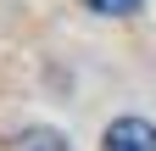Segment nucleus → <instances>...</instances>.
Instances as JSON below:
<instances>
[{"instance_id": "f03ea898", "label": "nucleus", "mask_w": 156, "mask_h": 151, "mask_svg": "<svg viewBox=\"0 0 156 151\" xmlns=\"http://www.w3.org/2000/svg\"><path fill=\"white\" fill-rule=\"evenodd\" d=\"M17 151H67V140H62V134H50V129H28Z\"/></svg>"}, {"instance_id": "f257e3e1", "label": "nucleus", "mask_w": 156, "mask_h": 151, "mask_svg": "<svg viewBox=\"0 0 156 151\" xmlns=\"http://www.w3.org/2000/svg\"><path fill=\"white\" fill-rule=\"evenodd\" d=\"M101 151H156V123L151 118H112L106 134H101Z\"/></svg>"}, {"instance_id": "7ed1b4c3", "label": "nucleus", "mask_w": 156, "mask_h": 151, "mask_svg": "<svg viewBox=\"0 0 156 151\" xmlns=\"http://www.w3.org/2000/svg\"><path fill=\"white\" fill-rule=\"evenodd\" d=\"M78 6H89V11H101V17H128V11H140L145 0H78Z\"/></svg>"}]
</instances>
